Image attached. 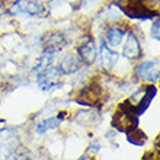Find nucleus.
I'll return each instance as SVG.
<instances>
[{
	"label": "nucleus",
	"instance_id": "1",
	"mask_svg": "<svg viewBox=\"0 0 160 160\" xmlns=\"http://www.w3.org/2000/svg\"><path fill=\"white\" fill-rule=\"evenodd\" d=\"M138 125V115L135 114L132 108L128 105V102H124L119 111L112 118V127L121 132H130Z\"/></svg>",
	"mask_w": 160,
	"mask_h": 160
},
{
	"label": "nucleus",
	"instance_id": "2",
	"mask_svg": "<svg viewBox=\"0 0 160 160\" xmlns=\"http://www.w3.org/2000/svg\"><path fill=\"white\" fill-rule=\"evenodd\" d=\"M61 74L63 73L60 72V68L52 67V66L44 68L38 74V88L42 92H50V90L55 89L60 84Z\"/></svg>",
	"mask_w": 160,
	"mask_h": 160
},
{
	"label": "nucleus",
	"instance_id": "3",
	"mask_svg": "<svg viewBox=\"0 0 160 160\" xmlns=\"http://www.w3.org/2000/svg\"><path fill=\"white\" fill-rule=\"evenodd\" d=\"M44 10L45 9L38 0H18L12 8V13L28 16H38L44 13Z\"/></svg>",
	"mask_w": 160,
	"mask_h": 160
},
{
	"label": "nucleus",
	"instance_id": "4",
	"mask_svg": "<svg viewBox=\"0 0 160 160\" xmlns=\"http://www.w3.org/2000/svg\"><path fill=\"white\" fill-rule=\"evenodd\" d=\"M124 13L127 16L132 18V19H150L156 15V12H153L144 4V2L140 0H132L124 8Z\"/></svg>",
	"mask_w": 160,
	"mask_h": 160
},
{
	"label": "nucleus",
	"instance_id": "5",
	"mask_svg": "<svg viewBox=\"0 0 160 160\" xmlns=\"http://www.w3.org/2000/svg\"><path fill=\"white\" fill-rule=\"evenodd\" d=\"M135 74L143 82H156L159 79V63L157 61H144L137 67Z\"/></svg>",
	"mask_w": 160,
	"mask_h": 160
},
{
	"label": "nucleus",
	"instance_id": "6",
	"mask_svg": "<svg viewBox=\"0 0 160 160\" xmlns=\"http://www.w3.org/2000/svg\"><path fill=\"white\" fill-rule=\"evenodd\" d=\"M77 54L84 64H88V66L93 64L98 57V48L95 45V41L92 38H86V41L82 42L77 48Z\"/></svg>",
	"mask_w": 160,
	"mask_h": 160
},
{
	"label": "nucleus",
	"instance_id": "7",
	"mask_svg": "<svg viewBox=\"0 0 160 160\" xmlns=\"http://www.w3.org/2000/svg\"><path fill=\"white\" fill-rule=\"evenodd\" d=\"M141 93H143V98L138 99L137 102H134V103H130V102L127 101L128 102V105L132 108V111H134L137 115H141L144 111L148 108L150 102L153 101V98L156 96L157 89L154 88V86H147V88H146V92H141Z\"/></svg>",
	"mask_w": 160,
	"mask_h": 160
},
{
	"label": "nucleus",
	"instance_id": "8",
	"mask_svg": "<svg viewBox=\"0 0 160 160\" xmlns=\"http://www.w3.org/2000/svg\"><path fill=\"white\" fill-rule=\"evenodd\" d=\"M122 55L128 60H137L141 57V45H140V42L134 32L128 34V38H127L124 50H122Z\"/></svg>",
	"mask_w": 160,
	"mask_h": 160
},
{
	"label": "nucleus",
	"instance_id": "9",
	"mask_svg": "<svg viewBox=\"0 0 160 160\" xmlns=\"http://www.w3.org/2000/svg\"><path fill=\"white\" fill-rule=\"evenodd\" d=\"M118 61V54L114 52L112 50H109L105 44L101 45V50H99V64L103 70H111Z\"/></svg>",
	"mask_w": 160,
	"mask_h": 160
},
{
	"label": "nucleus",
	"instance_id": "10",
	"mask_svg": "<svg viewBox=\"0 0 160 160\" xmlns=\"http://www.w3.org/2000/svg\"><path fill=\"white\" fill-rule=\"evenodd\" d=\"M99 95H101L99 88H98L96 84H92V86L86 88L84 90H82L80 96L77 98V101L82 105H96L98 102H99Z\"/></svg>",
	"mask_w": 160,
	"mask_h": 160
},
{
	"label": "nucleus",
	"instance_id": "11",
	"mask_svg": "<svg viewBox=\"0 0 160 160\" xmlns=\"http://www.w3.org/2000/svg\"><path fill=\"white\" fill-rule=\"evenodd\" d=\"M80 58L76 54H67L60 63V72L64 74H72L80 68Z\"/></svg>",
	"mask_w": 160,
	"mask_h": 160
},
{
	"label": "nucleus",
	"instance_id": "12",
	"mask_svg": "<svg viewBox=\"0 0 160 160\" xmlns=\"http://www.w3.org/2000/svg\"><path fill=\"white\" fill-rule=\"evenodd\" d=\"M64 44H66V39H64L63 34H51L45 39V51L57 52V51H60L63 48Z\"/></svg>",
	"mask_w": 160,
	"mask_h": 160
},
{
	"label": "nucleus",
	"instance_id": "13",
	"mask_svg": "<svg viewBox=\"0 0 160 160\" xmlns=\"http://www.w3.org/2000/svg\"><path fill=\"white\" fill-rule=\"evenodd\" d=\"M124 29L119 28V26H112L106 31V42L109 44L111 47H118L121 44L122 38H124Z\"/></svg>",
	"mask_w": 160,
	"mask_h": 160
},
{
	"label": "nucleus",
	"instance_id": "14",
	"mask_svg": "<svg viewBox=\"0 0 160 160\" xmlns=\"http://www.w3.org/2000/svg\"><path fill=\"white\" fill-rule=\"evenodd\" d=\"M127 134H128V141L135 144V146H143V144L147 141V135L144 134L138 127H135L134 130H131L130 132H127Z\"/></svg>",
	"mask_w": 160,
	"mask_h": 160
},
{
	"label": "nucleus",
	"instance_id": "15",
	"mask_svg": "<svg viewBox=\"0 0 160 160\" xmlns=\"http://www.w3.org/2000/svg\"><path fill=\"white\" fill-rule=\"evenodd\" d=\"M60 124H61V117H51V118L42 121L41 124L37 127V131H38L39 134H42V132H45V131H48V130L57 128Z\"/></svg>",
	"mask_w": 160,
	"mask_h": 160
},
{
	"label": "nucleus",
	"instance_id": "16",
	"mask_svg": "<svg viewBox=\"0 0 160 160\" xmlns=\"http://www.w3.org/2000/svg\"><path fill=\"white\" fill-rule=\"evenodd\" d=\"M54 54L55 52H52V51H45V52L42 54V57H39V61H38V64L35 66V70H44V68L50 67L51 63H52V60H54Z\"/></svg>",
	"mask_w": 160,
	"mask_h": 160
},
{
	"label": "nucleus",
	"instance_id": "17",
	"mask_svg": "<svg viewBox=\"0 0 160 160\" xmlns=\"http://www.w3.org/2000/svg\"><path fill=\"white\" fill-rule=\"evenodd\" d=\"M159 18H156V21L153 22V26H152V37L156 41H159Z\"/></svg>",
	"mask_w": 160,
	"mask_h": 160
},
{
	"label": "nucleus",
	"instance_id": "18",
	"mask_svg": "<svg viewBox=\"0 0 160 160\" xmlns=\"http://www.w3.org/2000/svg\"><path fill=\"white\" fill-rule=\"evenodd\" d=\"M8 160H28V157H26L25 153L15 152V153H12V154L8 157Z\"/></svg>",
	"mask_w": 160,
	"mask_h": 160
},
{
	"label": "nucleus",
	"instance_id": "19",
	"mask_svg": "<svg viewBox=\"0 0 160 160\" xmlns=\"http://www.w3.org/2000/svg\"><path fill=\"white\" fill-rule=\"evenodd\" d=\"M144 4H146L150 10L156 12V9L159 8V0H144Z\"/></svg>",
	"mask_w": 160,
	"mask_h": 160
},
{
	"label": "nucleus",
	"instance_id": "20",
	"mask_svg": "<svg viewBox=\"0 0 160 160\" xmlns=\"http://www.w3.org/2000/svg\"><path fill=\"white\" fill-rule=\"evenodd\" d=\"M143 160H159V157H157V153H148L143 157Z\"/></svg>",
	"mask_w": 160,
	"mask_h": 160
},
{
	"label": "nucleus",
	"instance_id": "21",
	"mask_svg": "<svg viewBox=\"0 0 160 160\" xmlns=\"http://www.w3.org/2000/svg\"><path fill=\"white\" fill-rule=\"evenodd\" d=\"M89 150H90L92 153H98V152H99V144H98V143H93L92 146L89 147Z\"/></svg>",
	"mask_w": 160,
	"mask_h": 160
}]
</instances>
